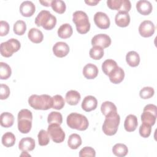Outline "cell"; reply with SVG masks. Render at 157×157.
Listing matches in <instances>:
<instances>
[{"label":"cell","mask_w":157,"mask_h":157,"mask_svg":"<svg viewBox=\"0 0 157 157\" xmlns=\"http://www.w3.org/2000/svg\"><path fill=\"white\" fill-rule=\"evenodd\" d=\"M104 48L99 46H93L89 52L90 56L95 60L101 59L104 56Z\"/></svg>","instance_id":"cell-36"},{"label":"cell","mask_w":157,"mask_h":157,"mask_svg":"<svg viewBox=\"0 0 157 157\" xmlns=\"http://www.w3.org/2000/svg\"><path fill=\"white\" fill-rule=\"evenodd\" d=\"M67 126L71 129H75L78 131H85L89 126V122L87 118L80 113H71L66 119Z\"/></svg>","instance_id":"cell-2"},{"label":"cell","mask_w":157,"mask_h":157,"mask_svg":"<svg viewBox=\"0 0 157 157\" xmlns=\"http://www.w3.org/2000/svg\"><path fill=\"white\" fill-rule=\"evenodd\" d=\"M18 129L23 134L28 133L32 128L33 114L28 109H21L18 113Z\"/></svg>","instance_id":"cell-6"},{"label":"cell","mask_w":157,"mask_h":157,"mask_svg":"<svg viewBox=\"0 0 157 157\" xmlns=\"http://www.w3.org/2000/svg\"><path fill=\"white\" fill-rule=\"evenodd\" d=\"M50 137L55 143H61L65 139V132L58 124H50L47 128Z\"/></svg>","instance_id":"cell-9"},{"label":"cell","mask_w":157,"mask_h":157,"mask_svg":"<svg viewBox=\"0 0 157 157\" xmlns=\"http://www.w3.org/2000/svg\"><path fill=\"white\" fill-rule=\"evenodd\" d=\"M67 145L72 150L77 149L82 145L81 137L75 133L71 134L67 140Z\"/></svg>","instance_id":"cell-28"},{"label":"cell","mask_w":157,"mask_h":157,"mask_svg":"<svg viewBox=\"0 0 157 157\" xmlns=\"http://www.w3.org/2000/svg\"><path fill=\"white\" fill-rule=\"evenodd\" d=\"M9 87L6 84H1L0 87V99L1 100L6 99L10 95Z\"/></svg>","instance_id":"cell-43"},{"label":"cell","mask_w":157,"mask_h":157,"mask_svg":"<svg viewBox=\"0 0 157 157\" xmlns=\"http://www.w3.org/2000/svg\"><path fill=\"white\" fill-rule=\"evenodd\" d=\"M35 24L39 27L42 26L44 29L51 30L56 24V18L49 11L43 10L36 17Z\"/></svg>","instance_id":"cell-3"},{"label":"cell","mask_w":157,"mask_h":157,"mask_svg":"<svg viewBox=\"0 0 157 157\" xmlns=\"http://www.w3.org/2000/svg\"><path fill=\"white\" fill-rule=\"evenodd\" d=\"M12 74L10 67L6 63H0V78L1 80H6L9 78Z\"/></svg>","instance_id":"cell-33"},{"label":"cell","mask_w":157,"mask_h":157,"mask_svg":"<svg viewBox=\"0 0 157 157\" xmlns=\"http://www.w3.org/2000/svg\"><path fill=\"white\" fill-rule=\"evenodd\" d=\"M107 4L110 9L119 12H128L131 8V4L129 0H107Z\"/></svg>","instance_id":"cell-10"},{"label":"cell","mask_w":157,"mask_h":157,"mask_svg":"<svg viewBox=\"0 0 157 157\" xmlns=\"http://www.w3.org/2000/svg\"><path fill=\"white\" fill-rule=\"evenodd\" d=\"M21 47L20 42L16 39L12 38L6 42L1 44V54L2 56L9 58L11 56L13 53L17 52Z\"/></svg>","instance_id":"cell-7"},{"label":"cell","mask_w":157,"mask_h":157,"mask_svg":"<svg viewBox=\"0 0 157 157\" xmlns=\"http://www.w3.org/2000/svg\"><path fill=\"white\" fill-rule=\"evenodd\" d=\"M85 2L89 6H96L97 4L99 2V1L98 0H88L85 1Z\"/></svg>","instance_id":"cell-45"},{"label":"cell","mask_w":157,"mask_h":157,"mask_svg":"<svg viewBox=\"0 0 157 157\" xmlns=\"http://www.w3.org/2000/svg\"><path fill=\"white\" fill-rule=\"evenodd\" d=\"M14 123V117L9 112H3L0 115V123L2 127L10 128Z\"/></svg>","instance_id":"cell-26"},{"label":"cell","mask_w":157,"mask_h":157,"mask_svg":"<svg viewBox=\"0 0 157 157\" xmlns=\"http://www.w3.org/2000/svg\"><path fill=\"white\" fill-rule=\"evenodd\" d=\"M9 23L6 21L1 20L0 21V36H6L9 31Z\"/></svg>","instance_id":"cell-44"},{"label":"cell","mask_w":157,"mask_h":157,"mask_svg":"<svg viewBox=\"0 0 157 157\" xmlns=\"http://www.w3.org/2000/svg\"><path fill=\"white\" fill-rule=\"evenodd\" d=\"M117 67L118 65L115 61L108 59L103 62L102 64V70L106 75H109V74Z\"/></svg>","instance_id":"cell-30"},{"label":"cell","mask_w":157,"mask_h":157,"mask_svg":"<svg viewBox=\"0 0 157 157\" xmlns=\"http://www.w3.org/2000/svg\"><path fill=\"white\" fill-rule=\"evenodd\" d=\"M52 1H39V2L44 6H46V7H48L51 6V3H52Z\"/></svg>","instance_id":"cell-46"},{"label":"cell","mask_w":157,"mask_h":157,"mask_svg":"<svg viewBox=\"0 0 157 157\" xmlns=\"http://www.w3.org/2000/svg\"><path fill=\"white\" fill-rule=\"evenodd\" d=\"M157 117V107L154 104H147L144 108L141 115V121L150 126H153Z\"/></svg>","instance_id":"cell-8"},{"label":"cell","mask_w":157,"mask_h":157,"mask_svg":"<svg viewBox=\"0 0 157 157\" xmlns=\"http://www.w3.org/2000/svg\"><path fill=\"white\" fill-rule=\"evenodd\" d=\"M13 32L15 34L21 36L23 35L26 30V25L23 20H18L13 25Z\"/></svg>","instance_id":"cell-37"},{"label":"cell","mask_w":157,"mask_h":157,"mask_svg":"<svg viewBox=\"0 0 157 157\" xmlns=\"http://www.w3.org/2000/svg\"><path fill=\"white\" fill-rule=\"evenodd\" d=\"M52 9L58 13H63L66 9V4L61 0H53L51 3Z\"/></svg>","instance_id":"cell-35"},{"label":"cell","mask_w":157,"mask_h":157,"mask_svg":"<svg viewBox=\"0 0 157 157\" xmlns=\"http://www.w3.org/2000/svg\"><path fill=\"white\" fill-rule=\"evenodd\" d=\"M38 143L40 146H45L50 142V136L48 132L44 129H41L37 135Z\"/></svg>","instance_id":"cell-38"},{"label":"cell","mask_w":157,"mask_h":157,"mask_svg":"<svg viewBox=\"0 0 157 157\" xmlns=\"http://www.w3.org/2000/svg\"><path fill=\"white\" fill-rule=\"evenodd\" d=\"M28 37L32 42L35 44L40 43L44 39V35L42 31L35 28H32L29 29L28 33Z\"/></svg>","instance_id":"cell-23"},{"label":"cell","mask_w":157,"mask_h":157,"mask_svg":"<svg viewBox=\"0 0 157 157\" xmlns=\"http://www.w3.org/2000/svg\"><path fill=\"white\" fill-rule=\"evenodd\" d=\"M95 25L100 29H105L109 28L110 25V19L108 15L102 12H98L94 15Z\"/></svg>","instance_id":"cell-12"},{"label":"cell","mask_w":157,"mask_h":157,"mask_svg":"<svg viewBox=\"0 0 157 157\" xmlns=\"http://www.w3.org/2000/svg\"><path fill=\"white\" fill-rule=\"evenodd\" d=\"M101 110L105 117L112 113L117 112V109L116 105L110 101L104 102L101 104Z\"/></svg>","instance_id":"cell-29"},{"label":"cell","mask_w":157,"mask_h":157,"mask_svg":"<svg viewBox=\"0 0 157 157\" xmlns=\"http://www.w3.org/2000/svg\"><path fill=\"white\" fill-rule=\"evenodd\" d=\"M98 101L93 96H86L82 102V108L85 112H91L97 107Z\"/></svg>","instance_id":"cell-16"},{"label":"cell","mask_w":157,"mask_h":157,"mask_svg":"<svg viewBox=\"0 0 157 157\" xmlns=\"http://www.w3.org/2000/svg\"><path fill=\"white\" fill-rule=\"evenodd\" d=\"M53 52L56 56L63 58L69 53V47L66 42H58L53 47Z\"/></svg>","instance_id":"cell-14"},{"label":"cell","mask_w":157,"mask_h":157,"mask_svg":"<svg viewBox=\"0 0 157 157\" xmlns=\"http://www.w3.org/2000/svg\"><path fill=\"white\" fill-rule=\"evenodd\" d=\"M138 125L137 118L134 115H128L124 120V128L128 132L134 131Z\"/></svg>","instance_id":"cell-22"},{"label":"cell","mask_w":157,"mask_h":157,"mask_svg":"<svg viewBox=\"0 0 157 157\" xmlns=\"http://www.w3.org/2000/svg\"><path fill=\"white\" fill-rule=\"evenodd\" d=\"M155 31V25L150 20L143 21L139 26V33L144 37H151L154 34Z\"/></svg>","instance_id":"cell-11"},{"label":"cell","mask_w":157,"mask_h":157,"mask_svg":"<svg viewBox=\"0 0 157 157\" xmlns=\"http://www.w3.org/2000/svg\"><path fill=\"white\" fill-rule=\"evenodd\" d=\"M126 61L129 66L136 67L140 63L139 55L135 51H130L126 55Z\"/></svg>","instance_id":"cell-27"},{"label":"cell","mask_w":157,"mask_h":157,"mask_svg":"<svg viewBox=\"0 0 157 157\" xmlns=\"http://www.w3.org/2000/svg\"><path fill=\"white\" fill-rule=\"evenodd\" d=\"M47 122L50 124H61L63 122V117L61 113L58 112H51L47 117Z\"/></svg>","instance_id":"cell-34"},{"label":"cell","mask_w":157,"mask_h":157,"mask_svg":"<svg viewBox=\"0 0 157 157\" xmlns=\"http://www.w3.org/2000/svg\"><path fill=\"white\" fill-rule=\"evenodd\" d=\"M108 76L112 83L114 84H118L123 80L124 77V72L121 67L118 66L114 69Z\"/></svg>","instance_id":"cell-17"},{"label":"cell","mask_w":157,"mask_h":157,"mask_svg":"<svg viewBox=\"0 0 157 157\" xmlns=\"http://www.w3.org/2000/svg\"><path fill=\"white\" fill-rule=\"evenodd\" d=\"M28 104L36 110H46L52 107L53 98L48 94H33L28 99Z\"/></svg>","instance_id":"cell-1"},{"label":"cell","mask_w":157,"mask_h":157,"mask_svg":"<svg viewBox=\"0 0 157 157\" xmlns=\"http://www.w3.org/2000/svg\"><path fill=\"white\" fill-rule=\"evenodd\" d=\"M96 156V151L94 149L91 147H85L82 148L79 151L80 157L91 156L94 157Z\"/></svg>","instance_id":"cell-42"},{"label":"cell","mask_w":157,"mask_h":157,"mask_svg":"<svg viewBox=\"0 0 157 157\" xmlns=\"http://www.w3.org/2000/svg\"><path fill=\"white\" fill-rule=\"evenodd\" d=\"M120 121V117L117 112L112 113L105 116L102 128L103 132L110 136L115 135L118 131Z\"/></svg>","instance_id":"cell-5"},{"label":"cell","mask_w":157,"mask_h":157,"mask_svg":"<svg viewBox=\"0 0 157 157\" xmlns=\"http://www.w3.org/2000/svg\"><path fill=\"white\" fill-rule=\"evenodd\" d=\"M113 153L118 157L125 156L128 153V149L126 145L123 144H116L112 148Z\"/></svg>","instance_id":"cell-31"},{"label":"cell","mask_w":157,"mask_h":157,"mask_svg":"<svg viewBox=\"0 0 157 157\" xmlns=\"http://www.w3.org/2000/svg\"><path fill=\"white\" fill-rule=\"evenodd\" d=\"M139 132L140 136H142V137H144V138H147L151 134V126L147 124L146 123H142L139 128Z\"/></svg>","instance_id":"cell-41"},{"label":"cell","mask_w":157,"mask_h":157,"mask_svg":"<svg viewBox=\"0 0 157 157\" xmlns=\"http://www.w3.org/2000/svg\"><path fill=\"white\" fill-rule=\"evenodd\" d=\"M35 146V140L29 137L21 139L18 144V148L22 151H32L34 149Z\"/></svg>","instance_id":"cell-20"},{"label":"cell","mask_w":157,"mask_h":157,"mask_svg":"<svg viewBox=\"0 0 157 157\" xmlns=\"http://www.w3.org/2000/svg\"><path fill=\"white\" fill-rule=\"evenodd\" d=\"M36 7L34 3L29 1H23L20 6V13L25 17H31L35 12Z\"/></svg>","instance_id":"cell-15"},{"label":"cell","mask_w":157,"mask_h":157,"mask_svg":"<svg viewBox=\"0 0 157 157\" xmlns=\"http://www.w3.org/2000/svg\"><path fill=\"white\" fill-rule=\"evenodd\" d=\"M53 105L52 108L56 110H61L63 108L65 104V101L62 96L59 94H56L52 97Z\"/></svg>","instance_id":"cell-39"},{"label":"cell","mask_w":157,"mask_h":157,"mask_svg":"<svg viewBox=\"0 0 157 157\" xmlns=\"http://www.w3.org/2000/svg\"><path fill=\"white\" fill-rule=\"evenodd\" d=\"M111 44L110 37L105 34H99L95 35L91 39L93 46H99L102 48H107Z\"/></svg>","instance_id":"cell-13"},{"label":"cell","mask_w":157,"mask_h":157,"mask_svg":"<svg viewBox=\"0 0 157 157\" xmlns=\"http://www.w3.org/2000/svg\"><path fill=\"white\" fill-rule=\"evenodd\" d=\"M82 72L86 78L94 79L98 74V68L96 65L92 63H88L84 66Z\"/></svg>","instance_id":"cell-21"},{"label":"cell","mask_w":157,"mask_h":157,"mask_svg":"<svg viewBox=\"0 0 157 157\" xmlns=\"http://www.w3.org/2000/svg\"><path fill=\"white\" fill-rule=\"evenodd\" d=\"M136 9L139 13L143 15H147L152 12L153 7L150 1L140 0L136 3Z\"/></svg>","instance_id":"cell-18"},{"label":"cell","mask_w":157,"mask_h":157,"mask_svg":"<svg viewBox=\"0 0 157 157\" xmlns=\"http://www.w3.org/2000/svg\"><path fill=\"white\" fill-rule=\"evenodd\" d=\"M72 21L75 23L78 33L84 34L90 31L91 25L89 18L87 14L83 11H75L72 15Z\"/></svg>","instance_id":"cell-4"},{"label":"cell","mask_w":157,"mask_h":157,"mask_svg":"<svg viewBox=\"0 0 157 157\" xmlns=\"http://www.w3.org/2000/svg\"><path fill=\"white\" fill-rule=\"evenodd\" d=\"M130 16L128 12H118L115 18V21L117 26L120 27H126L130 23Z\"/></svg>","instance_id":"cell-19"},{"label":"cell","mask_w":157,"mask_h":157,"mask_svg":"<svg viewBox=\"0 0 157 157\" xmlns=\"http://www.w3.org/2000/svg\"><path fill=\"white\" fill-rule=\"evenodd\" d=\"M58 36L61 39H67L70 37L72 33L73 29L71 25L69 23L63 24L58 29Z\"/></svg>","instance_id":"cell-25"},{"label":"cell","mask_w":157,"mask_h":157,"mask_svg":"<svg viewBox=\"0 0 157 157\" xmlns=\"http://www.w3.org/2000/svg\"><path fill=\"white\" fill-rule=\"evenodd\" d=\"M81 96L80 93L75 90H69L68 91L65 96L66 101L67 103L71 105H77L80 100Z\"/></svg>","instance_id":"cell-24"},{"label":"cell","mask_w":157,"mask_h":157,"mask_svg":"<svg viewBox=\"0 0 157 157\" xmlns=\"http://www.w3.org/2000/svg\"><path fill=\"white\" fill-rule=\"evenodd\" d=\"M15 136L11 132H7L2 136L1 142L4 146L6 147H12L15 143Z\"/></svg>","instance_id":"cell-32"},{"label":"cell","mask_w":157,"mask_h":157,"mask_svg":"<svg viewBox=\"0 0 157 157\" xmlns=\"http://www.w3.org/2000/svg\"><path fill=\"white\" fill-rule=\"evenodd\" d=\"M155 94V90L152 87L145 86L140 90L139 96L142 99H147L151 98Z\"/></svg>","instance_id":"cell-40"}]
</instances>
